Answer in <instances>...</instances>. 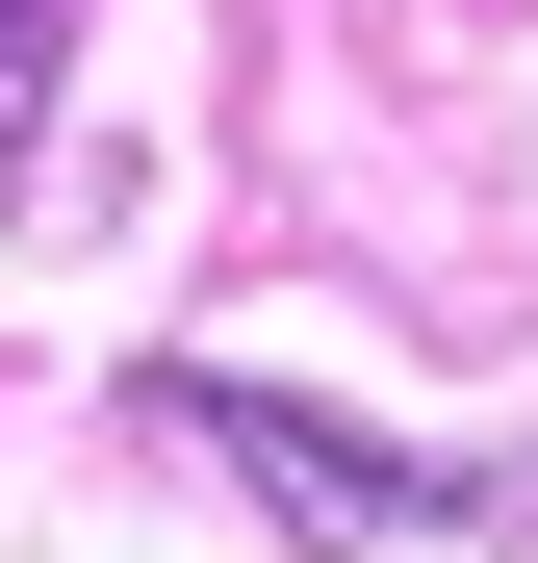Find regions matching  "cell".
I'll return each instance as SVG.
<instances>
[{
    "mask_svg": "<svg viewBox=\"0 0 538 563\" xmlns=\"http://www.w3.org/2000/svg\"><path fill=\"white\" fill-rule=\"evenodd\" d=\"M154 435H179V461H231L283 538H436V512H513V487L385 461V435H333V410H283V385H154Z\"/></svg>",
    "mask_w": 538,
    "mask_h": 563,
    "instance_id": "cell-1",
    "label": "cell"
},
{
    "mask_svg": "<svg viewBox=\"0 0 538 563\" xmlns=\"http://www.w3.org/2000/svg\"><path fill=\"white\" fill-rule=\"evenodd\" d=\"M26 26H52V0H0V52H26Z\"/></svg>",
    "mask_w": 538,
    "mask_h": 563,
    "instance_id": "cell-2",
    "label": "cell"
}]
</instances>
